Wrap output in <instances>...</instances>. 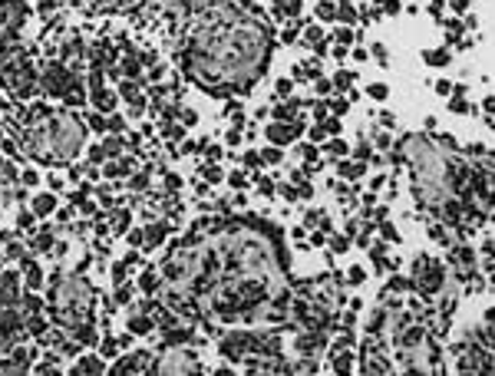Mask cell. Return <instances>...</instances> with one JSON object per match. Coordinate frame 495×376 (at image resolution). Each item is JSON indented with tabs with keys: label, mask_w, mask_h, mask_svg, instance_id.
<instances>
[{
	"label": "cell",
	"mask_w": 495,
	"mask_h": 376,
	"mask_svg": "<svg viewBox=\"0 0 495 376\" xmlns=\"http://www.w3.org/2000/svg\"><path fill=\"white\" fill-rule=\"evenodd\" d=\"M20 145L30 158L66 165L83 145V122L69 109H53L46 119H36L30 129L20 132Z\"/></svg>",
	"instance_id": "2"
},
{
	"label": "cell",
	"mask_w": 495,
	"mask_h": 376,
	"mask_svg": "<svg viewBox=\"0 0 495 376\" xmlns=\"http://www.w3.org/2000/svg\"><path fill=\"white\" fill-rule=\"evenodd\" d=\"M86 158H89V162H93V165H99V162H102V158H106V149H102V145H89V152H86Z\"/></svg>",
	"instance_id": "20"
},
{
	"label": "cell",
	"mask_w": 495,
	"mask_h": 376,
	"mask_svg": "<svg viewBox=\"0 0 495 376\" xmlns=\"http://www.w3.org/2000/svg\"><path fill=\"white\" fill-rule=\"evenodd\" d=\"M228 182H231V185H234V188H244V175H241V172H234V175H231Z\"/></svg>",
	"instance_id": "35"
},
{
	"label": "cell",
	"mask_w": 495,
	"mask_h": 376,
	"mask_svg": "<svg viewBox=\"0 0 495 376\" xmlns=\"http://www.w3.org/2000/svg\"><path fill=\"white\" fill-rule=\"evenodd\" d=\"M277 93L287 96V93H291V79H281V83H277Z\"/></svg>",
	"instance_id": "36"
},
{
	"label": "cell",
	"mask_w": 495,
	"mask_h": 376,
	"mask_svg": "<svg viewBox=\"0 0 495 376\" xmlns=\"http://www.w3.org/2000/svg\"><path fill=\"white\" fill-rule=\"evenodd\" d=\"M30 248L36 251V254H46V251H53V248H56V244H53V234H50V231L36 234V238L30 241Z\"/></svg>",
	"instance_id": "15"
},
{
	"label": "cell",
	"mask_w": 495,
	"mask_h": 376,
	"mask_svg": "<svg viewBox=\"0 0 495 376\" xmlns=\"http://www.w3.org/2000/svg\"><path fill=\"white\" fill-rule=\"evenodd\" d=\"M20 182H23V185H40V175H36V168H27V172L20 175Z\"/></svg>",
	"instance_id": "24"
},
{
	"label": "cell",
	"mask_w": 495,
	"mask_h": 376,
	"mask_svg": "<svg viewBox=\"0 0 495 376\" xmlns=\"http://www.w3.org/2000/svg\"><path fill=\"white\" fill-rule=\"evenodd\" d=\"M238 142H241V132H238V129H231V132H228V145H238Z\"/></svg>",
	"instance_id": "38"
},
{
	"label": "cell",
	"mask_w": 495,
	"mask_h": 376,
	"mask_svg": "<svg viewBox=\"0 0 495 376\" xmlns=\"http://www.w3.org/2000/svg\"><path fill=\"white\" fill-rule=\"evenodd\" d=\"M165 234H168V224L159 221V224H149L145 228V248H155V244L165 241Z\"/></svg>",
	"instance_id": "11"
},
{
	"label": "cell",
	"mask_w": 495,
	"mask_h": 376,
	"mask_svg": "<svg viewBox=\"0 0 495 376\" xmlns=\"http://www.w3.org/2000/svg\"><path fill=\"white\" fill-rule=\"evenodd\" d=\"M129 185L135 188V191H142V188L149 185V178H145V175H135V178H132V182H129Z\"/></svg>",
	"instance_id": "30"
},
{
	"label": "cell",
	"mask_w": 495,
	"mask_h": 376,
	"mask_svg": "<svg viewBox=\"0 0 495 376\" xmlns=\"http://www.w3.org/2000/svg\"><path fill=\"white\" fill-rule=\"evenodd\" d=\"M122 139H116V135H109L106 142H102V149H106V155H122Z\"/></svg>",
	"instance_id": "17"
},
{
	"label": "cell",
	"mask_w": 495,
	"mask_h": 376,
	"mask_svg": "<svg viewBox=\"0 0 495 376\" xmlns=\"http://www.w3.org/2000/svg\"><path fill=\"white\" fill-rule=\"evenodd\" d=\"M23 274H27V287L30 290H36L43 284V271H40V264L33 257H23Z\"/></svg>",
	"instance_id": "10"
},
{
	"label": "cell",
	"mask_w": 495,
	"mask_h": 376,
	"mask_svg": "<svg viewBox=\"0 0 495 376\" xmlns=\"http://www.w3.org/2000/svg\"><path fill=\"white\" fill-rule=\"evenodd\" d=\"M53 307L56 323L73 333L83 323H93V287L83 277H53Z\"/></svg>",
	"instance_id": "3"
},
{
	"label": "cell",
	"mask_w": 495,
	"mask_h": 376,
	"mask_svg": "<svg viewBox=\"0 0 495 376\" xmlns=\"http://www.w3.org/2000/svg\"><path fill=\"white\" fill-rule=\"evenodd\" d=\"M129 244H132V248H145V228H142V231H139V228H132V231H129Z\"/></svg>",
	"instance_id": "21"
},
{
	"label": "cell",
	"mask_w": 495,
	"mask_h": 376,
	"mask_svg": "<svg viewBox=\"0 0 495 376\" xmlns=\"http://www.w3.org/2000/svg\"><path fill=\"white\" fill-rule=\"evenodd\" d=\"M116 353H119V343L112 340V337H106V340H102V356H116Z\"/></svg>",
	"instance_id": "23"
},
{
	"label": "cell",
	"mask_w": 495,
	"mask_h": 376,
	"mask_svg": "<svg viewBox=\"0 0 495 376\" xmlns=\"http://www.w3.org/2000/svg\"><path fill=\"white\" fill-rule=\"evenodd\" d=\"M50 211H56V195H50V191L33 195V215H36V218H46Z\"/></svg>",
	"instance_id": "8"
},
{
	"label": "cell",
	"mask_w": 495,
	"mask_h": 376,
	"mask_svg": "<svg viewBox=\"0 0 495 376\" xmlns=\"http://www.w3.org/2000/svg\"><path fill=\"white\" fill-rule=\"evenodd\" d=\"M261 158H264V162H281V152H277V149H267Z\"/></svg>",
	"instance_id": "33"
},
{
	"label": "cell",
	"mask_w": 495,
	"mask_h": 376,
	"mask_svg": "<svg viewBox=\"0 0 495 376\" xmlns=\"http://www.w3.org/2000/svg\"><path fill=\"white\" fill-rule=\"evenodd\" d=\"M93 106L102 112H112V106H116V93H109V89H93Z\"/></svg>",
	"instance_id": "12"
},
{
	"label": "cell",
	"mask_w": 495,
	"mask_h": 376,
	"mask_svg": "<svg viewBox=\"0 0 495 376\" xmlns=\"http://www.w3.org/2000/svg\"><path fill=\"white\" fill-rule=\"evenodd\" d=\"M7 257H23V244H17V241H7Z\"/></svg>",
	"instance_id": "26"
},
{
	"label": "cell",
	"mask_w": 495,
	"mask_h": 376,
	"mask_svg": "<svg viewBox=\"0 0 495 376\" xmlns=\"http://www.w3.org/2000/svg\"><path fill=\"white\" fill-rule=\"evenodd\" d=\"M201 175L208 178V182H218V178H221V172H218L215 165H205V168H201Z\"/></svg>",
	"instance_id": "28"
},
{
	"label": "cell",
	"mask_w": 495,
	"mask_h": 376,
	"mask_svg": "<svg viewBox=\"0 0 495 376\" xmlns=\"http://www.w3.org/2000/svg\"><path fill=\"white\" fill-rule=\"evenodd\" d=\"M102 172H106V178H126V175H132V172H135V162L119 155V158L106 162V165H102Z\"/></svg>",
	"instance_id": "7"
},
{
	"label": "cell",
	"mask_w": 495,
	"mask_h": 376,
	"mask_svg": "<svg viewBox=\"0 0 495 376\" xmlns=\"http://www.w3.org/2000/svg\"><path fill=\"white\" fill-rule=\"evenodd\" d=\"M413 281H416V287L423 290V294L439 290L442 287V267H439V261H429V257L416 261V267H413Z\"/></svg>",
	"instance_id": "5"
},
{
	"label": "cell",
	"mask_w": 495,
	"mask_h": 376,
	"mask_svg": "<svg viewBox=\"0 0 495 376\" xmlns=\"http://www.w3.org/2000/svg\"><path fill=\"white\" fill-rule=\"evenodd\" d=\"M195 122H198V116H195L192 109H185V112H182V125H195Z\"/></svg>",
	"instance_id": "31"
},
{
	"label": "cell",
	"mask_w": 495,
	"mask_h": 376,
	"mask_svg": "<svg viewBox=\"0 0 495 376\" xmlns=\"http://www.w3.org/2000/svg\"><path fill=\"white\" fill-rule=\"evenodd\" d=\"M116 96H122L132 109H145V96H142V89H139V83H135V79L119 83V86H116Z\"/></svg>",
	"instance_id": "6"
},
{
	"label": "cell",
	"mask_w": 495,
	"mask_h": 376,
	"mask_svg": "<svg viewBox=\"0 0 495 376\" xmlns=\"http://www.w3.org/2000/svg\"><path fill=\"white\" fill-rule=\"evenodd\" d=\"M267 139H271L274 145H287L291 139H294V129L284 125V122H271V125H267Z\"/></svg>",
	"instance_id": "9"
},
{
	"label": "cell",
	"mask_w": 495,
	"mask_h": 376,
	"mask_svg": "<svg viewBox=\"0 0 495 376\" xmlns=\"http://www.w3.org/2000/svg\"><path fill=\"white\" fill-rule=\"evenodd\" d=\"M106 129H109V132H122V129H126V119H122V116H112V119L106 122Z\"/></svg>",
	"instance_id": "25"
},
{
	"label": "cell",
	"mask_w": 495,
	"mask_h": 376,
	"mask_svg": "<svg viewBox=\"0 0 495 376\" xmlns=\"http://www.w3.org/2000/svg\"><path fill=\"white\" fill-rule=\"evenodd\" d=\"M271 36L261 20L244 13V0H225L201 13L198 27H192V50H188V73L211 83L251 86L261 73Z\"/></svg>",
	"instance_id": "1"
},
{
	"label": "cell",
	"mask_w": 495,
	"mask_h": 376,
	"mask_svg": "<svg viewBox=\"0 0 495 376\" xmlns=\"http://www.w3.org/2000/svg\"><path fill=\"white\" fill-rule=\"evenodd\" d=\"M155 284H159V277H155L152 271L139 274V287H142V290H149V294H152V290H155Z\"/></svg>",
	"instance_id": "18"
},
{
	"label": "cell",
	"mask_w": 495,
	"mask_h": 376,
	"mask_svg": "<svg viewBox=\"0 0 495 376\" xmlns=\"http://www.w3.org/2000/svg\"><path fill=\"white\" fill-rule=\"evenodd\" d=\"M0 142H3V139H0Z\"/></svg>",
	"instance_id": "42"
},
{
	"label": "cell",
	"mask_w": 495,
	"mask_h": 376,
	"mask_svg": "<svg viewBox=\"0 0 495 376\" xmlns=\"http://www.w3.org/2000/svg\"><path fill=\"white\" fill-rule=\"evenodd\" d=\"M244 165H261V155H258V152H248V155H244Z\"/></svg>",
	"instance_id": "32"
},
{
	"label": "cell",
	"mask_w": 495,
	"mask_h": 376,
	"mask_svg": "<svg viewBox=\"0 0 495 376\" xmlns=\"http://www.w3.org/2000/svg\"><path fill=\"white\" fill-rule=\"evenodd\" d=\"M0 168H3V162H0Z\"/></svg>",
	"instance_id": "41"
},
{
	"label": "cell",
	"mask_w": 495,
	"mask_h": 376,
	"mask_svg": "<svg viewBox=\"0 0 495 376\" xmlns=\"http://www.w3.org/2000/svg\"><path fill=\"white\" fill-rule=\"evenodd\" d=\"M132 300V287L129 284H119V290H116V304H129Z\"/></svg>",
	"instance_id": "22"
},
{
	"label": "cell",
	"mask_w": 495,
	"mask_h": 376,
	"mask_svg": "<svg viewBox=\"0 0 495 376\" xmlns=\"http://www.w3.org/2000/svg\"><path fill=\"white\" fill-rule=\"evenodd\" d=\"M155 323H152V317H145V313H132L129 317V330L132 333H149Z\"/></svg>",
	"instance_id": "13"
},
{
	"label": "cell",
	"mask_w": 495,
	"mask_h": 376,
	"mask_svg": "<svg viewBox=\"0 0 495 376\" xmlns=\"http://www.w3.org/2000/svg\"><path fill=\"white\" fill-rule=\"evenodd\" d=\"M465 3L469 0H452V10H465Z\"/></svg>",
	"instance_id": "39"
},
{
	"label": "cell",
	"mask_w": 495,
	"mask_h": 376,
	"mask_svg": "<svg viewBox=\"0 0 495 376\" xmlns=\"http://www.w3.org/2000/svg\"><path fill=\"white\" fill-rule=\"evenodd\" d=\"M370 96H376V99H383V96H386V86H370Z\"/></svg>",
	"instance_id": "37"
},
{
	"label": "cell",
	"mask_w": 495,
	"mask_h": 376,
	"mask_svg": "<svg viewBox=\"0 0 495 376\" xmlns=\"http://www.w3.org/2000/svg\"><path fill=\"white\" fill-rule=\"evenodd\" d=\"M33 221H36V215H33V211H20V218H17V224H20V228H30Z\"/></svg>",
	"instance_id": "27"
},
{
	"label": "cell",
	"mask_w": 495,
	"mask_h": 376,
	"mask_svg": "<svg viewBox=\"0 0 495 376\" xmlns=\"http://www.w3.org/2000/svg\"><path fill=\"white\" fill-rule=\"evenodd\" d=\"M119 69H122V73H126L129 79H135L139 73H142V60H139V56H122Z\"/></svg>",
	"instance_id": "14"
},
{
	"label": "cell",
	"mask_w": 495,
	"mask_h": 376,
	"mask_svg": "<svg viewBox=\"0 0 495 376\" xmlns=\"http://www.w3.org/2000/svg\"><path fill=\"white\" fill-rule=\"evenodd\" d=\"M165 139H182V125H165Z\"/></svg>",
	"instance_id": "29"
},
{
	"label": "cell",
	"mask_w": 495,
	"mask_h": 376,
	"mask_svg": "<svg viewBox=\"0 0 495 376\" xmlns=\"http://www.w3.org/2000/svg\"><path fill=\"white\" fill-rule=\"evenodd\" d=\"M40 86H43L46 96H60V99H63L66 93L76 86V76H73L63 63H50V66L43 69V76H40Z\"/></svg>",
	"instance_id": "4"
},
{
	"label": "cell",
	"mask_w": 495,
	"mask_h": 376,
	"mask_svg": "<svg viewBox=\"0 0 495 376\" xmlns=\"http://www.w3.org/2000/svg\"><path fill=\"white\" fill-rule=\"evenodd\" d=\"M211 376H234L231 370H218V373H211Z\"/></svg>",
	"instance_id": "40"
},
{
	"label": "cell",
	"mask_w": 495,
	"mask_h": 376,
	"mask_svg": "<svg viewBox=\"0 0 495 376\" xmlns=\"http://www.w3.org/2000/svg\"><path fill=\"white\" fill-rule=\"evenodd\" d=\"M86 122H89V129H93V132H106V119H102L99 112H89Z\"/></svg>",
	"instance_id": "19"
},
{
	"label": "cell",
	"mask_w": 495,
	"mask_h": 376,
	"mask_svg": "<svg viewBox=\"0 0 495 376\" xmlns=\"http://www.w3.org/2000/svg\"><path fill=\"white\" fill-rule=\"evenodd\" d=\"M129 224H132L129 211H116V215H112V231H116V234H126V231H129Z\"/></svg>",
	"instance_id": "16"
},
{
	"label": "cell",
	"mask_w": 495,
	"mask_h": 376,
	"mask_svg": "<svg viewBox=\"0 0 495 376\" xmlns=\"http://www.w3.org/2000/svg\"><path fill=\"white\" fill-rule=\"evenodd\" d=\"M317 13H320V17H333V3H330V0H327V3H320Z\"/></svg>",
	"instance_id": "34"
}]
</instances>
